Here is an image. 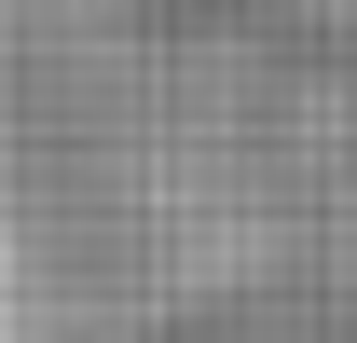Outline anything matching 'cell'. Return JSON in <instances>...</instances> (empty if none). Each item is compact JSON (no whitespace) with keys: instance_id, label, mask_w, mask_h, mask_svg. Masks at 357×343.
I'll use <instances>...</instances> for the list:
<instances>
[{"instance_id":"obj_1","label":"cell","mask_w":357,"mask_h":343,"mask_svg":"<svg viewBox=\"0 0 357 343\" xmlns=\"http://www.w3.org/2000/svg\"><path fill=\"white\" fill-rule=\"evenodd\" d=\"M14 343H137L275 234L261 110L151 0H0Z\"/></svg>"}]
</instances>
